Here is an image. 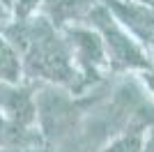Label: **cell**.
<instances>
[{"instance_id":"cell-4","label":"cell","mask_w":154,"mask_h":152,"mask_svg":"<svg viewBox=\"0 0 154 152\" xmlns=\"http://www.w3.org/2000/svg\"><path fill=\"white\" fill-rule=\"evenodd\" d=\"M67 42L71 46V55L74 62L85 67L88 71H94L99 67L108 65V53L103 46V39L99 30L92 28H78V25H69L67 28Z\"/></svg>"},{"instance_id":"cell-6","label":"cell","mask_w":154,"mask_h":152,"mask_svg":"<svg viewBox=\"0 0 154 152\" xmlns=\"http://www.w3.org/2000/svg\"><path fill=\"white\" fill-rule=\"evenodd\" d=\"M145 127L140 129H131V131L122 134V136H117L108 147H103L101 152H143V145H145Z\"/></svg>"},{"instance_id":"cell-1","label":"cell","mask_w":154,"mask_h":152,"mask_svg":"<svg viewBox=\"0 0 154 152\" xmlns=\"http://www.w3.org/2000/svg\"><path fill=\"white\" fill-rule=\"evenodd\" d=\"M21 53L23 71L35 78L71 85L76 78V62L71 55V46L62 39L44 16H28V19H9L0 25Z\"/></svg>"},{"instance_id":"cell-8","label":"cell","mask_w":154,"mask_h":152,"mask_svg":"<svg viewBox=\"0 0 154 152\" xmlns=\"http://www.w3.org/2000/svg\"><path fill=\"white\" fill-rule=\"evenodd\" d=\"M9 19H12V12H9V7H7L5 2L0 0V25H5Z\"/></svg>"},{"instance_id":"cell-2","label":"cell","mask_w":154,"mask_h":152,"mask_svg":"<svg viewBox=\"0 0 154 152\" xmlns=\"http://www.w3.org/2000/svg\"><path fill=\"white\" fill-rule=\"evenodd\" d=\"M92 19L97 23V30L103 39L108 62L113 60L115 67H149V62L143 58L138 46L129 39V32L117 25V21L110 16L106 9H94Z\"/></svg>"},{"instance_id":"cell-7","label":"cell","mask_w":154,"mask_h":152,"mask_svg":"<svg viewBox=\"0 0 154 152\" xmlns=\"http://www.w3.org/2000/svg\"><path fill=\"white\" fill-rule=\"evenodd\" d=\"M42 5V0H14L12 5V19H28L35 16Z\"/></svg>"},{"instance_id":"cell-5","label":"cell","mask_w":154,"mask_h":152,"mask_svg":"<svg viewBox=\"0 0 154 152\" xmlns=\"http://www.w3.org/2000/svg\"><path fill=\"white\" fill-rule=\"evenodd\" d=\"M23 74L26 71H23V60H21L19 49L0 30V81L19 83L23 81Z\"/></svg>"},{"instance_id":"cell-3","label":"cell","mask_w":154,"mask_h":152,"mask_svg":"<svg viewBox=\"0 0 154 152\" xmlns=\"http://www.w3.org/2000/svg\"><path fill=\"white\" fill-rule=\"evenodd\" d=\"M0 118L12 127H37V99L23 83L0 81Z\"/></svg>"}]
</instances>
